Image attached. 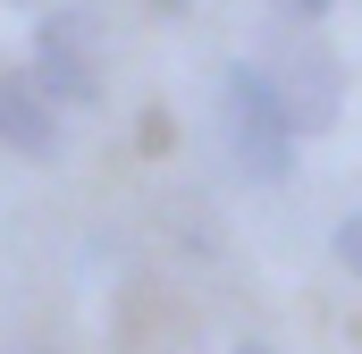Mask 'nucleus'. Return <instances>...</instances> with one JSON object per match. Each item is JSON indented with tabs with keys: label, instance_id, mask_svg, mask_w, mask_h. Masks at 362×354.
<instances>
[{
	"label": "nucleus",
	"instance_id": "f03ea898",
	"mask_svg": "<svg viewBox=\"0 0 362 354\" xmlns=\"http://www.w3.org/2000/svg\"><path fill=\"white\" fill-rule=\"evenodd\" d=\"M51 110H85L101 101V59H93V17L85 8H51L34 25V68H25Z\"/></svg>",
	"mask_w": 362,
	"mask_h": 354
},
{
	"label": "nucleus",
	"instance_id": "7ed1b4c3",
	"mask_svg": "<svg viewBox=\"0 0 362 354\" xmlns=\"http://www.w3.org/2000/svg\"><path fill=\"white\" fill-rule=\"evenodd\" d=\"M0 144L25 152V161H59V110L42 101V85L25 68L0 76Z\"/></svg>",
	"mask_w": 362,
	"mask_h": 354
},
{
	"label": "nucleus",
	"instance_id": "39448f33",
	"mask_svg": "<svg viewBox=\"0 0 362 354\" xmlns=\"http://www.w3.org/2000/svg\"><path fill=\"white\" fill-rule=\"evenodd\" d=\"M329 245H337V262L362 278V211H346V219H337V236H329Z\"/></svg>",
	"mask_w": 362,
	"mask_h": 354
},
{
	"label": "nucleus",
	"instance_id": "20e7f679",
	"mask_svg": "<svg viewBox=\"0 0 362 354\" xmlns=\"http://www.w3.org/2000/svg\"><path fill=\"white\" fill-rule=\"evenodd\" d=\"M270 93L286 101L295 127H329V118H337V68H329L320 51H286L278 76H270Z\"/></svg>",
	"mask_w": 362,
	"mask_h": 354
},
{
	"label": "nucleus",
	"instance_id": "f257e3e1",
	"mask_svg": "<svg viewBox=\"0 0 362 354\" xmlns=\"http://www.w3.org/2000/svg\"><path fill=\"white\" fill-rule=\"evenodd\" d=\"M219 144H228V161L253 177V185H278V177L295 169V118H286V101L270 93V68L236 59L219 76Z\"/></svg>",
	"mask_w": 362,
	"mask_h": 354
},
{
	"label": "nucleus",
	"instance_id": "423d86ee",
	"mask_svg": "<svg viewBox=\"0 0 362 354\" xmlns=\"http://www.w3.org/2000/svg\"><path fill=\"white\" fill-rule=\"evenodd\" d=\"M278 8H295V17H329L337 0H278Z\"/></svg>",
	"mask_w": 362,
	"mask_h": 354
},
{
	"label": "nucleus",
	"instance_id": "6e6552de",
	"mask_svg": "<svg viewBox=\"0 0 362 354\" xmlns=\"http://www.w3.org/2000/svg\"><path fill=\"white\" fill-rule=\"evenodd\" d=\"M236 354H262V346H236Z\"/></svg>",
	"mask_w": 362,
	"mask_h": 354
},
{
	"label": "nucleus",
	"instance_id": "0eeeda50",
	"mask_svg": "<svg viewBox=\"0 0 362 354\" xmlns=\"http://www.w3.org/2000/svg\"><path fill=\"white\" fill-rule=\"evenodd\" d=\"M152 8H160V17H185V8H194V0H152Z\"/></svg>",
	"mask_w": 362,
	"mask_h": 354
}]
</instances>
